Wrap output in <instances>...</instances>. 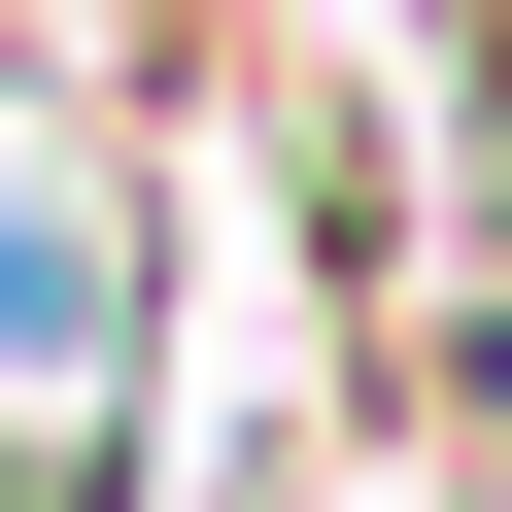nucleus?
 <instances>
[{
    "mask_svg": "<svg viewBox=\"0 0 512 512\" xmlns=\"http://www.w3.org/2000/svg\"><path fill=\"white\" fill-rule=\"evenodd\" d=\"M137 376H171L137 137H35V103H0V512H137Z\"/></svg>",
    "mask_w": 512,
    "mask_h": 512,
    "instance_id": "1",
    "label": "nucleus"
}]
</instances>
